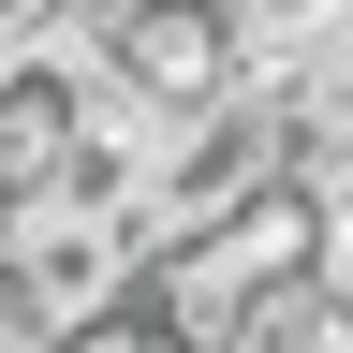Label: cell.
I'll return each mask as SVG.
<instances>
[{
  "label": "cell",
  "instance_id": "obj_1",
  "mask_svg": "<svg viewBox=\"0 0 353 353\" xmlns=\"http://www.w3.org/2000/svg\"><path fill=\"white\" fill-rule=\"evenodd\" d=\"M74 59H103L132 103H162V118H206L221 88H236V15H221V0H88Z\"/></svg>",
  "mask_w": 353,
  "mask_h": 353
}]
</instances>
